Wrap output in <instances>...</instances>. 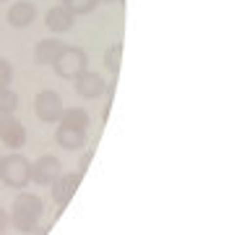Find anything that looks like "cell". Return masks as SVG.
<instances>
[{
  "label": "cell",
  "instance_id": "obj_1",
  "mask_svg": "<svg viewBox=\"0 0 250 235\" xmlns=\"http://www.w3.org/2000/svg\"><path fill=\"white\" fill-rule=\"evenodd\" d=\"M44 212V201L37 193H19L13 199V217L11 222L19 233H34L39 230V219Z\"/></svg>",
  "mask_w": 250,
  "mask_h": 235
},
{
  "label": "cell",
  "instance_id": "obj_2",
  "mask_svg": "<svg viewBox=\"0 0 250 235\" xmlns=\"http://www.w3.org/2000/svg\"><path fill=\"white\" fill-rule=\"evenodd\" d=\"M0 178L11 188H26L31 180V162L23 154H8L0 162Z\"/></svg>",
  "mask_w": 250,
  "mask_h": 235
},
{
  "label": "cell",
  "instance_id": "obj_3",
  "mask_svg": "<svg viewBox=\"0 0 250 235\" xmlns=\"http://www.w3.org/2000/svg\"><path fill=\"white\" fill-rule=\"evenodd\" d=\"M86 63H89V58L81 47H62L58 58L52 60V68L60 78H76L86 70Z\"/></svg>",
  "mask_w": 250,
  "mask_h": 235
},
{
  "label": "cell",
  "instance_id": "obj_4",
  "mask_svg": "<svg viewBox=\"0 0 250 235\" xmlns=\"http://www.w3.org/2000/svg\"><path fill=\"white\" fill-rule=\"evenodd\" d=\"M34 113L42 123H58L60 120V113H62V99L58 92L52 89H44L37 94L34 99Z\"/></svg>",
  "mask_w": 250,
  "mask_h": 235
},
{
  "label": "cell",
  "instance_id": "obj_5",
  "mask_svg": "<svg viewBox=\"0 0 250 235\" xmlns=\"http://www.w3.org/2000/svg\"><path fill=\"white\" fill-rule=\"evenodd\" d=\"M78 186H81V172H60L52 180V199L60 209L68 207V201L76 196Z\"/></svg>",
  "mask_w": 250,
  "mask_h": 235
},
{
  "label": "cell",
  "instance_id": "obj_6",
  "mask_svg": "<svg viewBox=\"0 0 250 235\" xmlns=\"http://www.w3.org/2000/svg\"><path fill=\"white\" fill-rule=\"evenodd\" d=\"M62 172V164L55 154H42L37 162H31V180L37 186H52V180Z\"/></svg>",
  "mask_w": 250,
  "mask_h": 235
},
{
  "label": "cell",
  "instance_id": "obj_7",
  "mask_svg": "<svg viewBox=\"0 0 250 235\" xmlns=\"http://www.w3.org/2000/svg\"><path fill=\"white\" fill-rule=\"evenodd\" d=\"M0 141L11 149L23 146V141H26V128L21 125V120H16L13 115H0Z\"/></svg>",
  "mask_w": 250,
  "mask_h": 235
},
{
  "label": "cell",
  "instance_id": "obj_8",
  "mask_svg": "<svg viewBox=\"0 0 250 235\" xmlns=\"http://www.w3.org/2000/svg\"><path fill=\"white\" fill-rule=\"evenodd\" d=\"M73 81H76V92L81 94L83 99H97V97H102V94H104V89H107L104 78H102L99 73H94V70H83V73L76 76Z\"/></svg>",
  "mask_w": 250,
  "mask_h": 235
},
{
  "label": "cell",
  "instance_id": "obj_9",
  "mask_svg": "<svg viewBox=\"0 0 250 235\" xmlns=\"http://www.w3.org/2000/svg\"><path fill=\"white\" fill-rule=\"evenodd\" d=\"M5 19L13 29H26L29 24L37 19V5L29 3V0H19V3H13L11 8H8Z\"/></svg>",
  "mask_w": 250,
  "mask_h": 235
},
{
  "label": "cell",
  "instance_id": "obj_10",
  "mask_svg": "<svg viewBox=\"0 0 250 235\" xmlns=\"http://www.w3.org/2000/svg\"><path fill=\"white\" fill-rule=\"evenodd\" d=\"M73 21H76V16L65 5H55L44 13V26L50 31H55V34H62V31L73 29Z\"/></svg>",
  "mask_w": 250,
  "mask_h": 235
},
{
  "label": "cell",
  "instance_id": "obj_11",
  "mask_svg": "<svg viewBox=\"0 0 250 235\" xmlns=\"http://www.w3.org/2000/svg\"><path fill=\"white\" fill-rule=\"evenodd\" d=\"M55 141H58L62 149H83L86 146V131H76V128H68V125H58Z\"/></svg>",
  "mask_w": 250,
  "mask_h": 235
},
{
  "label": "cell",
  "instance_id": "obj_12",
  "mask_svg": "<svg viewBox=\"0 0 250 235\" xmlns=\"http://www.w3.org/2000/svg\"><path fill=\"white\" fill-rule=\"evenodd\" d=\"M62 47L65 45L58 42V39H42V42H37V47H34V60L39 66H52V60L58 58V52Z\"/></svg>",
  "mask_w": 250,
  "mask_h": 235
},
{
  "label": "cell",
  "instance_id": "obj_13",
  "mask_svg": "<svg viewBox=\"0 0 250 235\" xmlns=\"http://www.w3.org/2000/svg\"><path fill=\"white\" fill-rule=\"evenodd\" d=\"M60 125H68V128H76V131H86L89 128V113L83 107H68L60 113Z\"/></svg>",
  "mask_w": 250,
  "mask_h": 235
},
{
  "label": "cell",
  "instance_id": "obj_14",
  "mask_svg": "<svg viewBox=\"0 0 250 235\" xmlns=\"http://www.w3.org/2000/svg\"><path fill=\"white\" fill-rule=\"evenodd\" d=\"M19 105H21V99L13 89H8V86L0 89V115H13L19 110Z\"/></svg>",
  "mask_w": 250,
  "mask_h": 235
},
{
  "label": "cell",
  "instance_id": "obj_15",
  "mask_svg": "<svg viewBox=\"0 0 250 235\" xmlns=\"http://www.w3.org/2000/svg\"><path fill=\"white\" fill-rule=\"evenodd\" d=\"M120 55H123V45H120V42L109 45L107 52H104V66L112 70V73H117V70H120Z\"/></svg>",
  "mask_w": 250,
  "mask_h": 235
},
{
  "label": "cell",
  "instance_id": "obj_16",
  "mask_svg": "<svg viewBox=\"0 0 250 235\" xmlns=\"http://www.w3.org/2000/svg\"><path fill=\"white\" fill-rule=\"evenodd\" d=\"M62 5H65L73 16H81V13H91L94 8L99 5V0H65Z\"/></svg>",
  "mask_w": 250,
  "mask_h": 235
},
{
  "label": "cell",
  "instance_id": "obj_17",
  "mask_svg": "<svg viewBox=\"0 0 250 235\" xmlns=\"http://www.w3.org/2000/svg\"><path fill=\"white\" fill-rule=\"evenodd\" d=\"M11 78H13V68H11V63L0 58V89H5V86L11 84Z\"/></svg>",
  "mask_w": 250,
  "mask_h": 235
},
{
  "label": "cell",
  "instance_id": "obj_18",
  "mask_svg": "<svg viewBox=\"0 0 250 235\" xmlns=\"http://www.w3.org/2000/svg\"><path fill=\"white\" fill-rule=\"evenodd\" d=\"M8 222H11V217L5 214V209H0V235L8 230Z\"/></svg>",
  "mask_w": 250,
  "mask_h": 235
},
{
  "label": "cell",
  "instance_id": "obj_19",
  "mask_svg": "<svg viewBox=\"0 0 250 235\" xmlns=\"http://www.w3.org/2000/svg\"><path fill=\"white\" fill-rule=\"evenodd\" d=\"M89 162H91V152H86V154L81 157V162H78V167H81V175L86 172V167H89Z\"/></svg>",
  "mask_w": 250,
  "mask_h": 235
},
{
  "label": "cell",
  "instance_id": "obj_20",
  "mask_svg": "<svg viewBox=\"0 0 250 235\" xmlns=\"http://www.w3.org/2000/svg\"><path fill=\"white\" fill-rule=\"evenodd\" d=\"M99 3H120V0H99Z\"/></svg>",
  "mask_w": 250,
  "mask_h": 235
},
{
  "label": "cell",
  "instance_id": "obj_21",
  "mask_svg": "<svg viewBox=\"0 0 250 235\" xmlns=\"http://www.w3.org/2000/svg\"><path fill=\"white\" fill-rule=\"evenodd\" d=\"M0 162H3V157H0Z\"/></svg>",
  "mask_w": 250,
  "mask_h": 235
},
{
  "label": "cell",
  "instance_id": "obj_22",
  "mask_svg": "<svg viewBox=\"0 0 250 235\" xmlns=\"http://www.w3.org/2000/svg\"><path fill=\"white\" fill-rule=\"evenodd\" d=\"M62 3H65V0H62Z\"/></svg>",
  "mask_w": 250,
  "mask_h": 235
},
{
  "label": "cell",
  "instance_id": "obj_23",
  "mask_svg": "<svg viewBox=\"0 0 250 235\" xmlns=\"http://www.w3.org/2000/svg\"><path fill=\"white\" fill-rule=\"evenodd\" d=\"M0 3H3V0H0Z\"/></svg>",
  "mask_w": 250,
  "mask_h": 235
}]
</instances>
